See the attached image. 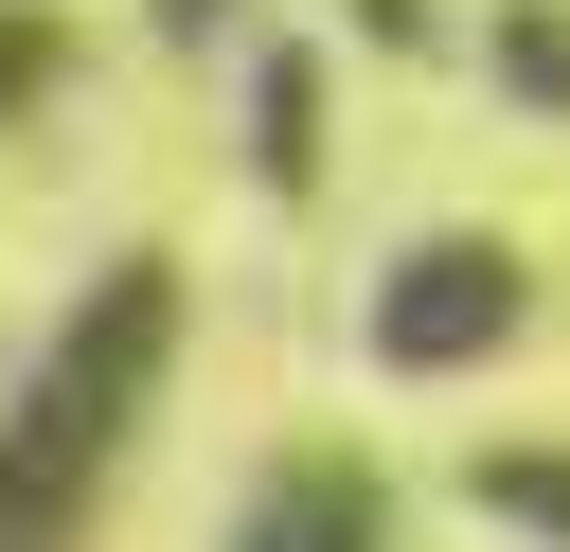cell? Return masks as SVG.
<instances>
[{
  "label": "cell",
  "instance_id": "5",
  "mask_svg": "<svg viewBox=\"0 0 570 552\" xmlns=\"http://www.w3.org/2000/svg\"><path fill=\"white\" fill-rule=\"evenodd\" d=\"M481 499H499L517 534H552V552H570V445H481Z\"/></svg>",
  "mask_w": 570,
  "mask_h": 552
},
{
  "label": "cell",
  "instance_id": "8",
  "mask_svg": "<svg viewBox=\"0 0 570 552\" xmlns=\"http://www.w3.org/2000/svg\"><path fill=\"white\" fill-rule=\"evenodd\" d=\"M356 18H374L392 53H428V36H445V0H356Z\"/></svg>",
  "mask_w": 570,
  "mask_h": 552
},
{
  "label": "cell",
  "instance_id": "6",
  "mask_svg": "<svg viewBox=\"0 0 570 552\" xmlns=\"http://www.w3.org/2000/svg\"><path fill=\"white\" fill-rule=\"evenodd\" d=\"M481 36H499V89H552V107H570V18L517 0V18H481Z\"/></svg>",
  "mask_w": 570,
  "mask_h": 552
},
{
  "label": "cell",
  "instance_id": "2",
  "mask_svg": "<svg viewBox=\"0 0 570 552\" xmlns=\"http://www.w3.org/2000/svg\"><path fill=\"white\" fill-rule=\"evenodd\" d=\"M517 321H534V267H517L499 231H410V249L374 267V356H392V374H481Z\"/></svg>",
  "mask_w": 570,
  "mask_h": 552
},
{
  "label": "cell",
  "instance_id": "1",
  "mask_svg": "<svg viewBox=\"0 0 570 552\" xmlns=\"http://www.w3.org/2000/svg\"><path fill=\"white\" fill-rule=\"evenodd\" d=\"M160 321H178V267H160V249L89 267V303L53 321V356H36L18 410H0V552H71V534H89V499H107V463H125V410H142V374H160Z\"/></svg>",
  "mask_w": 570,
  "mask_h": 552
},
{
  "label": "cell",
  "instance_id": "3",
  "mask_svg": "<svg viewBox=\"0 0 570 552\" xmlns=\"http://www.w3.org/2000/svg\"><path fill=\"white\" fill-rule=\"evenodd\" d=\"M249 160H267V196H321V36L249 53Z\"/></svg>",
  "mask_w": 570,
  "mask_h": 552
},
{
  "label": "cell",
  "instance_id": "4",
  "mask_svg": "<svg viewBox=\"0 0 570 552\" xmlns=\"http://www.w3.org/2000/svg\"><path fill=\"white\" fill-rule=\"evenodd\" d=\"M232 552H374V481L303 445V463H285L267 499H249V534H232Z\"/></svg>",
  "mask_w": 570,
  "mask_h": 552
},
{
  "label": "cell",
  "instance_id": "7",
  "mask_svg": "<svg viewBox=\"0 0 570 552\" xmlns=\"http://www.w3.org/2000/svg\"><path fill=\"white\" fill-rule=\"evenodd\" d=\"M53 89V18H0V107H36Z\"/></svg>",
  "mask_w": 570,
  "mask_h": 552
}]
</instances>
